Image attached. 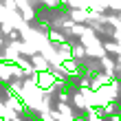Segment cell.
<instances>
[{"label": "cell", "instance_id": "6da1fadb", "mask_svg": "<svg viewBox=\"0 0 121 121\" xmlns=\"http://www.w3.org/2000/svg\"><path fill=\"white\" fill-rule=\"evenodd\" d=\"M31 82H33L40 90H44V92L53 90V88H55V84H57V79H55V75L51 73V70H44V73H35V75L31 77Z\"/></svg>", "mask_w": 121, "mask_h": 121}, {"label": "cell", "instance_id": "7a4b0ae2", "mask_svg": "<svg viewBox=\"0 0 121 121\" xmlns=\"http://www.w3.org/2000/svg\"><path fill=\"white\" fill-rule=\"evenodd\" d=\"M29 62H31V66H33V70H35V73H44V70H51V64H48V60H46L42 53L31 55V57H29Z\"/></svg>", "mask_w": 121, "mask_h": 121}, {"label": "cell", "instance_id": "3957f363", "mask_svg": "<svg viewBox=\"0 0 121 121\" xmlns=\"http://www.w3.org/2000/svg\"><path fill=\"white\" fill-rule=\"evenodd\" d=\"M68 20L70 22H75V24H88V11H84V9H68Z\"/></svg>", "mask_w": 121, "mask_h": 121}, {"label": "cell", "instance_id": "277c9868", "mask_svg": "<svg viewBox=\"0 0 121 121\" xmlns=\"http://www.w3.org/2000/svg\"><path fill=\"white\" fill-rule=\"evenodd\" d=\"M88 55H86V48H84L79 42H75V44H70V60H75V62H84Z\"/></svg>", "mask_w": 121, "mask_h": 121}, {"label": "cell", "instance_id": "5b68a950", "mask_svg": "<svg viewBox=\"0 0 121 121\" xmlns=\"http://www.w3.org/2000/svg\"><path fill=\"white\" fill-rule=\"evenodd\" d=\"M46 40L51 42V44H55V46H60V44H64V42H68L60 29H48V31H46Z\"/></svg>", "mask_w": 121, "mask_h": 121}, {"label": "cell", "instance_id": "8992f818", "mask_svg": "<svg viewBox=\"0 0 121 121\" xmlns=\"http://www.w3.org/2000/svg\"><path fill=\"white\" fill-rule=\"evenodd\" d=\"M73 121H86V119H84V117H75Z\"/></svg>", "mask_w": 121, "mask_h": 121}]
</instances>
